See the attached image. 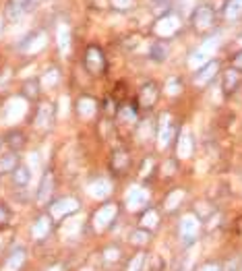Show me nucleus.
I'll return each mask as SVG.
<instances>
[{"label":"nucleus","mask_w":242,"mask_h":271,"mask_svg":"<svg viewBox=\"0 0 242 271\" xmlns=\"http://www.w3.org/2000/svg\"><path fill=\"white\" fill-rule=\"evenodd\" d=\"M191 19H193V25L197 32H207V29H211L215 23V11L211 4H199Z\"/></svg>","instance_id":"f257e3e1"},{"label":"nucleus","mask_w":242,"mask_h":271,"mask_svg":"<svg viewBox=\"0 0 242 271\" xmlns=\"http://www.w3.org/2000/svg\"><path fill=\"white\" fill-rule=\"evenodd\" d=\"M85 66H87V71L97 75L106 68V60H104V54H101V50L97 48V46H91V48H87V54H85Z\"/></svg>","instance_id":"f03ea898"},{"label":"nucleus","mask_w":242,"mask_h":271,"mask_svg":"<svg viewBox=\"0 0 242 271\" xmlns=\"http://www.w3.org/2000/svg\"><path fill=\"white\" fill-rule=\"evenodd\" d=\"M160 91H158V85L155 83H145L141 87V94H139V104H141L143 110H151L155 106V99H158Z\"/></svg>","instance_id":"7ed1b4c3"},{"label":"nucleus","mask_w":242,"mask_h":271,"mask_svg":"<svg viewBox=\"0 0 242 271\" xmlns=\"http://www.w3.org/2000/svg\"><path fill=\"white\" fill-rule=\"evenodd\" d=\"M240 81H242L240 71H236V68H228V71L224 73V94H226V96L234 94V91L238 89Z\"/></svg>","instance_id":"20e7f679"},{"label":"nucleus","mask_w":242,"mask_h":271,"mask_svg":"<svg viewBox=\"0 0 242 271\" xmlns=\"http://www.w3.org/2000/svg\"><path fill=\"white\" fill-rule=\"evenodd\" d=\"M52 191H54V176H52V172H46L44 178H42L40 191H37V201H40V203H46V201L50 199Z\"/></svg>","instance_id":"39448f33"},{"label":"nucleus","mask_w":242,"mask_h":271,"mask_svg":"<svg viewBox=\"0 0 242 271\" xmlns=\"http://www.w3.org/2000/svg\"><path fill=\"white\" fill-rule=\"evenodd\" d=\"M11 174H13L15 187H27L29 180H31V170H29L27 166H17Z\"/></svg>","instance_id":"423d86ee"},{"label":"nucleus","mask_w":242,"mask_h":271,"mask_svg":"<svg viewBox=\"0 0 242 271\" xmlns=\"http://www.w3.org/2000/svg\"><path fill=\"white\" fill-rule=\"evenodd\" d=\"M79 207V203H77V201H73V199H62V201H58L56 205L52 207V213L54 215H66V213H73L75 209Z\"/></svg>","instance_id":"0eeeda50"},{"label":"nucleus","mask_w":242,"mask_h":271,"mask_svg":"<svg viewBox=\"0 0 242 271\" xmlns=\"http://www.w3.org/2000/svg\"><path fill=\"white\" fill-rule=\"evenodd\" d=\"M197 218H193V215H186V218L182 220V236L186 238V242H191V240H194V232H197Z\"/></svg>","instance_id":"6e6552de"},{"label":"nucleus","mask_w":242,"mask_h":271,"mask_svg":"<svg viewBox=\"0 0 242 271\" xmlns=\"http://www.w3.org/2000/svg\"><path fill=\"white\" fill-rule=\"evenodd\" d=\"M127 166H129V153H127V151H116V153H114V158L110 159L112 172L120 174L122 170H127Z\"/></svg>","instance_id":"1a4fd4ad"},{"label":"nucleus","mask_w":242,"mask_h":271,"mask_svg":"<svg viewBox=\"0 0 242 271\" xmlns=\"http://www.w3.org/2000/svg\"><path fill=\"white\" fill-rule=\"evenodd\" d=\"M17 166H19V161H17V153L15 151H11V153H6V156L0 158V174H9Z\"/></svg>","instance_id":"9d476101"},{"label":"nucleus","mask_w":242,"mask_h":271,"mask_svg":"<svg viewBox=\"0 0 242 271\" xmlns=\"http://www.w3.org/2000/svg\"><path fill=\"white\" fill-rule=\"evenodd\" d=\"M4 143L11 147L13 151H19L23 145H25V135L21 133V130H11L9 135H6V139H4Z\"/></svg>","instance_id":"9b49d317"},{"label":"nucleus","mask_w":242,"mask_h":271,"mask_svg":"<svg viewBox=\"0 0 242 271\" xmlns=\"http://www.w3.org/2000/svg\"><path fill=\"white\" fill-rule=\"evenodd\" d=\"M215 71H217V60H211V63H207V64L197 73V83H203V81L211 79V77L215 75Z\"/></svg>","instance_id":"f8f14e48"},{"label":"nucleus","mask_w":242,"mask_h":271,"mask_svg":"<svg viewBox=\"0 0 242 271\" xmlns=\"http://www.w3.org/2000/svg\"><path fill=\"white\" fill-rule=\"evenodd\" d=\"M23 259H25V253H23L21 249H19V251H15V253L11 255V259H9V263H6V271H17V269L21 267V263H23Z\"/></svg>","instance_id":"ddd939ff"},{"label":"nucleus","mask_w":242,"mask_h":271,"mask_svg":"<svg viewBox=\"0 0 242 271\" xmlns=\"http://www.w3.org/2000/svg\"><path fill=\"white\" fill-rule=\"evenodd\" d=\"M166 56H168V46H166V42H158V44H153V48H151V58L153 60H166Z\"/></svg>","instance_id":"4468645a"},{"label":"nucleus","mask_w":242,"mask_h":271,"mask_svg":"<svg viewBox=\"0 0 242 271\" xmlns=\"http://www.w3.org/2000/svg\"><path fill=\"white\" fill-rule=\"evenodd\" d=\"M143 201H145V195H143L141 189H132L130 191V195H129V205H130V209H139V207L143 205Z\"/></svg>","instance_id":"2eb2a0df"},{"label":"nucleus","mask_w":242,"mask_h":271,"mask_svg":"<svg viewBox=\"0 0 242 271\" xmlns=\"http://www.w3.org/2000/svg\"><path fill=\"white\" fill-rule=\"evenodd\" d=\"M149 230H135V232H132V234H130V242L132 244H145L147 242V240H149Z\"/></svg>","instance_id":"dca6fc26"},{"label":"nucleus","mask_w":242,"mask_h":271,"mask_svg":"<svg viewBox=\"0 0 242 271\" xmlns=\"http://www.w3.org/2000/svg\"><path fill=\"white\" fill-rule=\"evenodd\" d=\"M23 91H25V96L29 99H35L37 94H40V85H37V81H27L25 87H23Z\"/></svg>","instance_id":"f3484780"},{"label":"nucleus","mask_w":242,"mask_h":271,"mask_svg":"<svg viewBox=\"0 0 242 271\" xmlns=\"http://www.w3.org/2000/svg\"><path fill=\"white\" fill-rule=\"evenodd\" d=\"M141 223H145L147 228H153L155 223H158V215H155V211H153V209H147V211L143 213V220H141Z\"/></svg>","instance_id":"a211bd4d"},{"label":"nucleus","mask_w":242,"mask_h":271,"mask_svg":"<svg viewBox=\"0 0 242 271\" xmlns=\"http://www.w3.org/2000/svg\"><path fill=\"white\" fill-rule=\"evenodd\" d=\"M48 230H50V222H48V220H46V218H40V220H37L35 236H44V234H48Z\"/></svg>","instance_id":"6ab92c4d"},{"label":"nucleus","mask_w":242,"mask_h":271,"mask_svg":"<svg viewBox=\"0 0 242 271\" xmlns=\"http://www.w3.org/2000/svg\"><path fill=\"white\" fill-rule=\"evenodd\" d=\"M23 15V6H17V4H9V9H6V17L11 21H17L19 17Z\"/></svg>","instance_id":"aec40b11"},{"label":"nucleus","mask_w":242,"mask_h":271,"mask_svg":"<svg viewBox=\"0 0 242 271\" xmlns=\"http://www.w3.org/2000/svg\"><path fill=\"white\" fill-rule=\"evenodd\" d=\"M240 11H242V0H232L230 6H228V11H226V15H228L230 19H234Z\"/></svg>","instance_id":"412c9836"},{"label":"nucleus","mask_w":242,"mask_h":271,"mask_svg":"<svg viewBox=\"0 0 242 271\" xmlns=\"http://www.w3.org/2000/svg\"><path fill=\"white\" fill-rule=\"evenodd\" d=\"M145 265V255H141L139 253L135 259H132V263H130V269L129 271H141V267Z\"/></svg>","instance_id":"4be33fe9"},{"label":"nucleus","mask_w":242,"mask_h":271,"mask_svg":"<svg viewBox=\"0 0 242 271\" xmlns=\"http://www.w3.org/2000/svg\"><path fill=\"white\" fill-rule=\"evenodd\" d=\"M168 94H180V81H176V79H170L168 83Z\"/></svg>","instance_id":"5701e85b"},{"label":"nucleus","mask_w":242,"mask_h":271,"mask_svg":"<svg viewBox=\"0 0 242 271\" xmlns=\"http://www.w3.org/2000/svg\"><path fill=\"white\" fill-rule=\"evenodd\" d=\"M234 68H236V71H242V52H238L236 56H234Z\"/></svg>","instance_id":"b1692460"},{"label":"nucleus","mask_w":242,"mask_h":271,"mask_svg":"<svg viewBox=\"0 0 242 271\" xmlns=\"http://www.w3.org/2000/svg\"><path fill=\"white\" fill-rule=\"evenodd\" d=\"M6 218H9V213H6V209L4 207H0V223H4Z\"/></svg>","instance_id":"393cba45"},{"label":"nucleus","mask_w":242,"mask_h":271,"mask_svg":"<svg viewBox=\"0 0 242 271\" xmlns=\"http://www.w3.org/2000/svg\"><path fill=\"white\" fill-rule=\"evenodd\" d=\"M205 271H220V267H217V265H207Z\"/></svg>","instance_id":"a878e982"}]
</instances>
